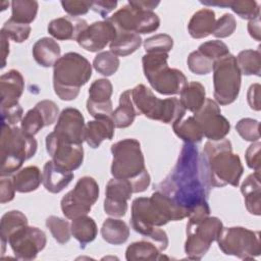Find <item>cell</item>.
<instances>
[{
  "mask_svg": "<svg viewBox=\"0 0 261 261\" xmlns=\"http://www.w3.org/2000/svg\"><path fill=\"white\" fill-rule=\"evenodd\" d=\"M210 189L198 148L189 143L184 145L173 170L156 187L184 207L188 214L197 205L207 202Z\"/></svg>",
  "mask_w": 261,
  "mask_h": 261,
  "instance_id": "1",
  "label": "cell"
},
{
  "mask_svg": "<svg viewBox=\"0 0 261 261\" xmlns=\"http://www.w3.org/2000/svg\"><path fill=\"white\" fill-rule=\"evenodd\" d=\"M201 159L210 188L239 186L244 167L240 156L232 152L229 140L224 138L219 141H207Z\"/></svg>",
  "mask_w": 261,
  "mask_h": 261,
  "instance_id": "2",
  "label": "cell"
},
{
  "mask_svg": "<svg viewBox=\"0 0 261 261\" xmlns=\"http://www.w3.org/2000/svg\"><path fill=\"white\" fill-rule=\"evenodd\" d=\"M111 174L130 182L134 193H142L150 185L151 177L145 166L141 144L136 139H123L111 146Z\"/></svg>",
  "mask_w": 261,
  "mask_h": 261,
  "instance_id": "3",
  "label": "cell"
},
{
  "mask_svg": "<svg viewBox=\"0 0 261 261\" xmlns=\"http://www.w3.org/2000/svg\"><path fill=\"white\" fill-rule=\"evenodd\" d=\"M91 76L92 65L86 57L76 52L65 53L53 66L54 92L61 100H74Z\"/></svg>",
  "mask_w": 261,
  "mask_h": 261,
  "instance_id": "4",
  "label": "cell"
},
{
  "mask_svg": "<svg viewBox=\"0 0 261 261\" xmlns=\"http://www.w3.org/2000/svg\"><path fill=\"white\" fill-rule=\"evenodd\" d=\"M37 148L38 143L34 137L24 134L16 125L11 126L2 123L0 139L1 176L18 171L23 162L36 154Z\"/></svg>",
  "mask_w": 261,
  "mask_h": 261,
  "instance_id": "5",
  "label": "cell"
},
{
  "mask_svg": "<svg viewBox=\"0 0 261 261\" xmlns=\"http://www.w3.org/2000/svg\"><path fill=\"white\" fill-rule=\"evenodd\" d=\"M130 97L137 114L166 124L185 117L187 111L177 98L159 99L143 84L130 90Z\"/></svg>",
  "mask_w": 261,
  "mask_h": 261,
  "instance_id": "6",
  "label": "cell"
},
{
  "mask_svg": "<svg viewBox=\"0 0 261 261\" xmlns=\"http://www.w3.org/2000/svg\"><path fill=\"white\" fill-rule=\"evenodd\" d=\"M168 53H146L142 58L143 70L151 87L162 95L179 94L188 83L186 75L167 64Z\"/></svg>",
  "mask_w": 261,
  "mask_h": 261,
  "instance_id": "7",
  "label": "cell"
},
{
  "mask_svg": "<svg viewBox=\"0 0 261 261\" xmlns=\"http://www.w3.org/2000/svg\"><path fill=\"white\" fill-rule=\"evenodd\" d=\"M212 70L215 101L220 105L231 104L239 96L242 82L236 56L229 53L217 59Z\"/></svg>",
  "mask_w": 261,
  "mask_h": 261,
  "instance_id": "8",
  "label": "cell"
},
{
  "mask_svg": "<svg viewBox=\"0 0 261 261\" xmlns=\"http://www.w3.org/2000/svg\"><path fill=\"white\" fill-rule=\"evenodd\" d=\"M216 241L225 255L243 260H252L261 253L259 232L243 226L222 227Z\"/></svg>",
  "mask_w": 261,
  "mask_h": 261,
  "instance_id": "9",
  "label": "cell"
},
{
  "mask_svg": "<svg viewBox=\"0 0 261 261\" xmlns=\"http://www.w3.org/2000/svg\"><path fill=\"white\" fill-rule=\"evenodd\" d=\"M171 221L170 216L162 202L152 194L150 198L139 197L132 203V227L146 237L155 227H160Z\"/></svg>",
  "mask_w": 261,
  "mask_h": 261,
  "instance_id": "10",
  "label": "cell"
},
{
  "mask_svg": "<svg viewBox=\"0 0 261 261\" xmlns=\"http://www.w3.org/2000/svg\"><path fill=\"white\" fill-rule=\"evenodd\" d=\"M223 227L222 221L217 217H206L199 222L187 223V240L185 252L192 260H200L216 241Z\"/></svg>",
  "mask_w": 261,
  "mask_h": 261,
  "instance_id": "11",
  "label": "cell"
},
{
  "mask_svg": "<svg viewBox=\"0 0 261 261\" xmlns=\"http://www.w3.org/2000/svg\"><path fill=\"white\" fill-rule=\"evenodd\" d=\"M99 198V186L91 176H83L74 188L63 196L60 207L64 216L74 219L87 215Z\"/></svg>",
  "mask_w": 261,
  "mask_h": 261,
  "instance_id": "12",
  "label": "cell"
},
{
  "mask_svg": "<svg viewBox=\"0 0 261 261\" xmlns=\"http://www.w3.org/2000/svg\"><path fill=\"white\" fill-rule=\"evenodd\" d=\"M116 30L136 34L155 32L160 25L159 16L151 11L138 8L127 3L107 18Z\"/></svg>",
  "mask_w": 261,
  "mask_h": 261,
  "instance_id": "13",
  "label": "cell"
},
{
  "mask_svg": "<svg viewBox=\"0 0 261 261\" xmlns=\"http://www.w3.org/2000/svg\"><path fill=\"white\" fill-rule=\"evenodd\" d=\"M194 117L201 126L203 136L210 141L222 140L230 130L229 121L221 114L217 102L210 98H207L203 106L194 113Z\"/></svg>",
  "mask_w": 261,
  "mask_h": 261,
  "instance_id": "14",
  "label": "cell"
},
{
  "mask_svg": "<svg viewBox=\"0 0 261 261\" xmlns=\"http://www.w3.org/2000/svg\"><path fill=\"white\" fill-rule=\"evenodd\" d=\"M47 243L46 234L36 226H24L8 239V244L19 260H34L38 254L45 248Z\"/></svg>",
  "mask_w": 261,
  "mask_h": 261,
  "instance_id": "15",
  "label": "cell"
},
{
  "mask_svg": "<svg viewBox=\"0 0 261 261\" xmlns=\"http://www.w3.org/2000/svg\"><path fill=\"white\" fill-rule=\"evenodd\" d=\"M46 150L52 160L68 170L77 169L84 161L83 145L71 143L55 132L46 137Z\"/></svg>",
  "mask_w": 261,
  "mask_h": 261,
  "instance_id": "16",
  "label": "cell"
},
{
  "mask_svg": "<svg viewBox=\"0 0 261 261\" xmlns=\"http://www.w3.org/2000/svg\"><path fill=\"white\" fill-rule=\"evenodd\" d=\"M116 36V29L108 19L88 25L76 39L77 44L89 52H98L110 44Z\"/></svg>",
  "mask_w": 261,
  "mask_h": 261,
  "instance_id": "17",
  "label": "cell"
},
{
  "mask_svg": "<svg viewBox=\"0 0 261 261\" xmlns=\"http://www.w3.org/2000/svg\"><path fill=\"white\" fill-rule=\"evenodd\" d=\"M128 180L113 177L107 182L104 199V211L113 217L124 216L127 211V201L133 194Z\"/></svg>",
  "mask_w": 261,
  "mask_h": 261,
  "instance_id": "18",
  "label": "cell"
},
{
  "mask_svg": "<svg viewBox=\"0 0 261 261\" xmlns=\"http://www.w3.org/2000/svg\"><path fill=\"white\" fill-rule=\"evenodd\" d=\"M112 84L107 79L95 80L89 88L87 110L94 118L107 117L112 113Z\"/></svg>",
  "mask_w": 261,
  "mask_h": 261,
  "instance_id": "19",
  "label": "cell"
},
{
  "mask_svg": "<svg viewBox=\"0 0 261 261\" xmlns=\"http://www.w3.org/2000/svg\"><path fill=\"white\" fill-rule=\"evenodd\" d=\"M53 132L71 143L83 145L86 135L85 118L79 109L65 108L59 114Z\"/></svg>",
  "mask_w": 261,
  "mask_h": 261,
  "instance_id": "20",
  "label": "cell"
},
{
  "mask_svg": "<svg viewBox=\"0 0 261 261\" xmlns=\"http://www.w3.org/2000/svg\"><path fill=\"white\" fill-rule=\"evenodd\" d=\"M88 27L85 19L73 16H62L51 20L48 33L56 40H76L80 34Z\"/></svg>",
  "mask_w": 261,
  "mask_h": 261,
  "instance_id": "21",
  "label": "cell"
},
{
  "mask_svg": "<svg viewBox=\"0 0 261 261\" xmlns=\"http://www.w3.org/2000/svg\"><path fill=\"white\" fill-rule=\"evenodd\" d=\"M72 179L73 173L71 170L64 168L53 160H49L45 163L42 173V182L48 192L52 194L60 193Z\"/></svg>",
  "mask_w": 261,
  "mask_h": 261,
  "instance_id": "22",
  "label": "cell"
},
{
  "mask_svg": "<svg viewBox=\"0 0 261 261\" xmlns=\"http://www.w3.org/2000/svg\"><path fill=\"white\" fill-rule=\"evenodd\" d=\"M24 90V79L16 69H10L0 76L1 106L18 103Z\"/></svg>",
  "mask_w": 261,
  "mask_h": 261,
  "instance_id": "23",
  "label": "cell"
},
{
  "mask_svg": "<svg viewBox=\"0 0 261 261\" xmlns=\"http://www.w3.org/2000/svg\"><path fill=\"white\" fill-rule=\"evenodd\" d=\"M114 123L110 116L95 118L87 122L85 141L93 148H98L104 140H111L114 136Z\"/></svg>",
  "mask_w": 261,
  "mask_h": 261,
  "instance_id": "24",
  "label": "cell"
},
{
  "mask_svg": "<svg viewBox=\"0 0 261 261\" xmlns=\"http://www.w3.org/2000/svg\"><path fill=\"white\" fill-rule=\"evenodd\" d=\"M260 172L254 171L249 174L241 186V192L244 196V201L247 210L259 216L261 214V184Z\"/></svg>",
  "mask_w": 261,
  "mask_h": 261,
  "instance_id": "25",
  "label": "cell"
},
{
  "mask_svg": "<svg viewBox=\"0 0 261 261\" xmlns=\"http://www.w3.org/2000/svg\"><path fill=\"white\" fill-rule=\"evenodd\" d=\"M32 53L35 61L43 67L54 66L56 61L61 57L59 44L49 37L39 39L34 44Z\"/></svg>",
  "mask_w": 261,
  "mask_h": 261,
  "instance_id": "26",
  "label": "cell"
},
{
  "mask_svg": "<svg viewBox=\"0 0 261 261\" xmlns=\"http://www.w3.org/2000/svg\"><path fill=\"white\" fill-rule=\"evenodd\" d=\"M215 12L209 8L196 11L188 23V31L192 38L203 39L212 34L215 24Z\"/></svg>",
  "mask_w": 261,
  "mask_h": 261,
  "instance_id": "27",
  "label": "cell"
},
{
  "mask_svg": "<svg viewBox=\"0 0 261 261\" xmlns=\"http://www.w3.org/2000/svg\"><path fill=\"white\" fill-rule=\"evenodd\" d=\"M179 102L186 110L196 113L206 100V91L204 86L199 82H190L179 93Z\"/></svg>",
  "mask_w": 261,
  "mask_h": 261,
  "instance_id": "28",
  "label": "cell"
},
{
  "mask_svg": "<svg viewBox=\"0 0 261 261\" xmlns=\"http://www.w3.org/2000/svg\"><path fill=\"white\" fill-rule=\"evenodd\" d=\"M137 115V111L132 101L130 90H125L119 97L117 108L112 111L110 117L114 125L118 128H125L133 124Z\"/></svg>",
  "mask_w": 261,
  "mask_h": 261,
  "instance_id": "29",
  "label": "cell"
},
{
  "mask_svg": "<svg viewBox=\"0 0 261 261\" xmlns=\"http://www.w3.org/2000/svg\"><path fill=\"white\" fill-rule=\"evenodd\" d=\"M11 179L16 192L30 193L39 188L42 182V174L39 167L30 165L19 169Z\"/></svg>",
  "mask_w": 261,
  "mask_h": 261,
  "instance_id": "30",
  "label": "cell"
},
{
  "mask_svg": "<svg viewBox=\"0 0 261 261\" xmlns=\"http://www.w3.org/2000/svg\"><path fill=\"white\" fill-rule=\"evenodd\" d=\"M70 231L71 236L79 241L81 247L85 248L86 245L96 239L98 228L95 220L92 217L84 215L72 219L70 223Z\"/></svg>",
  "mask_w": 261,
  "mask_h": 261,
  "instance_id": "31",
  "label": "cell"
},
{
  "mask_svg": "<svg viewBox=\"0 0 261 261\" xmlns=\"http://www.w3.org/2000/svg\"><path fill=\"white\" fill-rule=\"evenodd\" d=\"M101 236L105 242L111 245L124 244L129 237V227L121 219L107 218L102 224Z\"/></svg>",
  "mask_w": 261,
  "mask_h": 261,
  "instance_id": "32",
  "label": "cell"
},
{
  "mask_svg": "<svg viewBox=\"0 0 261 261\" xmlns=\"http://www.w3.org/2000/svg\"><path fill=\"white\" fill-rule=\"evenodd\" d=\"M28 218L27 216L18 211L11 210L6 212L0 222V239L2 245V254L5 251V245L8 243V239L11 234H13L18 229L28 226Z\"/></svg>",
  "mask_w": 261,
  "mask_h": 261,
  "instance_id": "33",
  "label": "cell"
},
{
  "mask_svg": "<svg viewBox=\"0 0 261 261\" xmlns=\"http://www.w3.org/2000/svg\"><path fill=\"white\" fill-rule=\"evenodd\" d=\"M167 258L160 253V250L149 240L145 239L132 243L125 250L127 261L136 260H160ZM168 259V258H167Z\"/></svg>",
  "mask_w": 261,
  "mask_h": 261,
  "instance_id": "34",
  "label": "cell"
},
{
  "mask_svg": "<svg viewBox=\"0 0 261 261\" xmlns=\"http://www.w3.org/2000/svg\"><path fill=\"white\" fill-rule=\"evenodd\" d=\"M142 44L141 37L136 33L116 30L114 40L109 44L110 51L117 56H127L137 51Z\"/></svg>",
  "mask_w": 261,
  "mask_h": 261,
  "instance_id": "35",
  "label": "cell"
},
{
  "mask_svg": "<svg viewBox=\"0 0 261 261\" xmlns=\"http://www.w3.org/2000/svg\"><path fill=\"white\" fill-rule=\"evenodd\" d=\"M172 128L175 135L189 144L199 143L203 139V132L194 116L180 118L172 123Z\"/></svg>",
  "mask_w": 261,
  "mask_h": 261,
  "instance_id": "36",
  "label": "cell"
},
{
  "mask_svg": "<svg viewBox=\"0 0 261 261\" xmlns=\"http://www.w3.org/2000/svg\"><path fill=\"white\" fill-rule=\"evenodd\" d=\"M39 4L34 0H13L11 2V19L20 23L30 24L38 13Z\"/></svg>",
  "mask_w": 261,
  "mask_h": 261,
  "instance_id": "37",
  "label": "cell"
},
{
  "mask_svg": "<svg viewBox=\"0 0 261 261\" xmlns=\"http://www.w3.org/2000/svg\"><path fill=\"white\" fill-rule=\"evenodd\" d=\"M236 59L242 74L260 76L261 54L259 50H253V49L243 50L238 54Z\"/></svg>",
  "mask_w": 261,
  "mask_h": 261,
  "instance_id": "38",
  "label": "cell"
},
{
  "mask_svg": "<svg viewBox=\"0 0 261 261\" xmlns=\"http://www.w3.org/2000/svg\"><path fill=\"white\" fill-rule=\"evenodd\" d=\"M93 67L98 73L104 76H110L117 71L119 67V58L111 51H102L95 56Z\"/></svg>",
  "mask_w": 261,
  "mask_h": 261,
  "instance_id": "39",
  "label": "cell"
},
{
  "mask_svg": "<svg viewBox=\"0 0 261 261\" xmlns=\"http://www.w3.org/2000/svg\"><path fill=\"white\" fill-rule=\"evenodd\" d=\"M46 226L57 243L63 245L69 241L71 231L70 224L67 220L51 215L46 219Z\"/></svg>",
  "mask_w": 261,
  "mask_h": 261,
  "instance_id": "40",
  "label": "cell"
},
{
  "mask_svg": "<svg viewBox=\"0 0 261 261\" xmlns=\"http://www.w3.org/2000/svg\"><path fill=\"white\" fill-rule=\"evenodd\" d=\"M187 62L189 69L193 73L203 75L208 74L212 71L215 61L201 53L199 50H196L190 53Z\"/></svg>",
  "mask_w": 261,
  "mask_h": 261,
  "instance_id": "41",
  "label": "cell"
},
{
  "mask_svg": "<svg viewBox=\"0 0 261 261\" xmlns=\"http://www.w3.org/2000/svg\"><path fill=\"white\" fill-rule=\"evenodd\" d=\"M173 47V39L167 34H157L144 41L147 53H168Z\"/></svg>",
  "mask_w": 261,
  "mask_h": 261,
  "instance_id": "42",
  "label": "cell"
},
{
  "mask_svg": "<svg viewBox=\"0 0 261 261\" xmlns=\"http://www.w3.org/2000/svg\"><path fill=\"white\" fill-rule=\"evenodd\" d=\"M44 126H46L44 118L36 107L30 109L25 113V115L22 117L20 124V128L22 129V132L32 137L38 134L39 130H41V128H43Z\"/></svg>",
  "mask_w": 261,
  "mask_h": 261,
  "instance_id": "43",
  "label": "cell"
},
{
  "mask_svg": "<svg viewBox=\"0 0 261 261\" xmlns=\"http://www.w3.org/2000/svg\"><path fill=\"white\" fill-rule=\"evenodd\" d=\"M229 8L241 18L252 20L260 16V7L254 0H234L230 1Z\"/></svg>",
  "mask_w": 261,
  "mask_h": 261,
  "instance_id": "44",
  "label": "cell"
},
{
  "mask_svg": "<svg viewBox=\"0 0 261 261\" xmlns=\"http://www.w3.org/2000/svg\"><path fill=\"white\" fill-rule=\"evenodd\" d=\"M31 30L32 29L30 24L20 23L12 20L11 18L6 20L1 29V31L5 33L6 36L15 43H22L28 40Z\"/></svg>",
  "mask_w": 261,
  "mask_h": 261,
  "instance_id": "45",
  "label": "cell"
},
{
  "mask_svg": "<svg viewBox=\"0 0 261 261\" xmlns=\"http://www.w3.org/2000/svg\"><path fill=\"white\" fill-rule=\"evenodd\" d=\"M236 129L245 141L256 142L260 139L259 121L256 119L249 117L242 118L237 122Z\"/></svg>",
  "mask_w": 261,
  "mask_h": 261,
  "instance_id": "46",
  "label": "cell"
},
{
  "mask_svg": "<svg viewBox=\"0 0 261 261\" xmlns=\"http://www.w3.org/2000/svg\"><path fill=\"white\" fill-rule=\"evenodd\" d=\"M198 50L214 61L229 54V49H228L227 45L220 40L207 41V42L201 44L199 46Z\"/></svg>",
  "mask_w": 261,
  "mask_h": 261,
  "instance_id": "47",
  "label": "cell"
},
{
  "mask_svg": "<svg viewBox=\"0 0 261 261\" xmlns=\"http://www.w3.org/2000/svg\"><path fill=\"white\" fill-rule=\"evenodd\" d=\"M237 29V20L230 13H224L220 16L214 24L212 35L216 38H227L233 34Z\"/></svg>",
  "mask_w": 261,
  "mask_h": 261,
  "instance_id": "48",
  "label": "cell"
},
{
  "mask_svg": "<svg viewBox=\"0 0 261 261\" xmlns=\"http://www.w3.org/2000/svg\"><path fill=\"white\" fill-rule=\"evenodd\" d=\"M35 107L42 114L46 126L53 124L56 119H58V116L60 114L58 106L55 104V102L51 100H42L38 102Z\"/></svg>",
  "mask_w": 261,
  "mask_h": 261,
  "instance_id": "49",
  "label": "cell"
},
{
  "mask_svg": "<svg viewBox=\"0 0 261 261\" xmlns=\"http://www.w3.org/2000/svg\"><path fill=\"white\" fill-rule=\"evenodd\" d=\"M2 114V123L8 124L11 126L16 125L19 121L22 120L23 110L19 103L1 106Z\"/></svg>",
  "mask_w": 261,
  "mask_h": 261,
  "instance_id": "50",
  "label": "cell"
},
{
  "mask_svg": "<svg viewBox=\"0 0 261 261\" xmlns=\"http://www.w3.org/2000/svg\"><path fill=\"white\" fill-rule=\"evenodd\" d=\"M63 10L70 16L77 17L80 15L86 14L89 9H91L92 1H82V0H63L60 2Z\"/></svg>",
  "mask_w": 261,
  "mask_h": 261,
  "instance_id": "51",
  "label": "cell"
},
{
  "mask_svg": "<svg viewBox=\"0 0 261 261\" xmlns=\"http://www.w3.org/2000/svg\"><path fill=\"white\" fill-rule=\"evenodd\" d=\"M260 149H261L260 141L252 142V144L248 147L245 153V158H246L248 167L254 169L256 172H260V169H261Z\"/></svg>",
  "mask_w": 261,
  "mask_h": 261,
  "instance_id": "52",
  "label": "cell"
},
{
  "mask_svg": "<svg viewBox=\"0 0 261 261\" xmlns=\"http://www.w3.org/2000/svg\"><path fill=\"white\" fill-rule=\"evenodd\" d=\"M145 239L149 240L150 242H152L159 250L160 252L164 251L167 246H168V237H167V233L163 230V229H160L158 227H155L150 234L144 237Z\"/></svg>",
  "mask_w": 261,
  "mask_h": 261,
  "instance_id": "53",
  "label": "cell"
},
{
  "mask_svg": "<svg viewBox=\"0 0 261 261\" xmlns=\"http://www.w3.org/2000/svg\"><path fill=\"white\" fill-rule=\"evenodd\" d=\"M117 6V1L113 0H98V1H92L91 9L100 14L101 17L105 18L112 10L115 9Z\"/></svg>",
  "mask_w": 261,
  "mask_h": 261,
  "instance_id": "54",
  "label": "cell"
},
{
  "mask_svg": "<svg viewBox=\"0 0 261 261\" xmlns=\"http://www.w3.org/2000/svg\"><path fill=\"white\" fill-rule=\"evenodd\" d=\"M15 188L13 186L12 179L10 178H4L2 176L0 180V202L2 204L10 202L14 198Z\"/></svg>",
  "mask_w": 261,
  "mask_h": 261,
  "instance_id": "55",
  "label": "cell"
},
{
  "mask_svg": "<svg viewBox=\"0 0 261 261\" xmlns=\"http://www.w3.org/2000/svg\"><path fill=\"white\" fill-rule=\"evenodd\" d=\"M260 85L253 84L250 86L248 93H247V100L251 109L259 111L261 109L260 106Z\"/></svg>",
  "mask_w": 261,
  "mask_h": 261,
  "instance_id": "56",
  "label": "cell"
},
{
  "mask_svg": "<svg viewBox=\"0 0 261 261\" xmlns=\"http://www.w3.org/2000/svg\"><path fill=\"white\" fill-rule=\"evenodd\" d=\"M248 32L250 36L256 41L261 40V30H260V16L249 20L248 23Z\"/></svg>",
  "mask_w": 261,
  "mask_h": 261,
  "instance_id": "57",
  "label": "cell"
},
{
  "mask_svg": "<svg viewBox=\"0 0 261 261\" xmlns=\"http://www.w3.org/2000/svg\"><path fill=\"white\" fill-rule=\"evenodd\" d=\"M128 3L135 7L153 11V9L156 8L160 2L159 1H149V0H136V1H128Z\"/></svg>",
  "mask_w": 261,
  "mask_h": 261,
  "instance_id": "58",
  "label": "cell"
},
{
  "mask_svg": "<svg viewBox=\"0 0 261 261\" xmlns=\"http://www.w3.org/2000/svg\"><path fill=\"white\" fill-rule=\"evenodd\" d=\"M8 37L6 36L5 33H3L1 31V54H2V65L1 68H3L6 65V58L9 54V41H8Z\"/></svg>",
  "mask_w": 261,
  "mask_h": 261,
  "instance_id": "59",
  "label": "cell"
},
{
  "mask_svg": "<svg viewBox=\"0 0 261 261\" xmlns=\"http://www.w3.org/2000/svg\"><path fill=\"white\" fill-rule=\"evenodd\" d=\"M201 4L206 6H218V7H229L230 1L228 0H216V1H201Z\"/></svg>",
  "mask_w": 261,
  "mask_h": 261,
  "instance_id": "60",
  "label": "cell"
}]
</instances>
